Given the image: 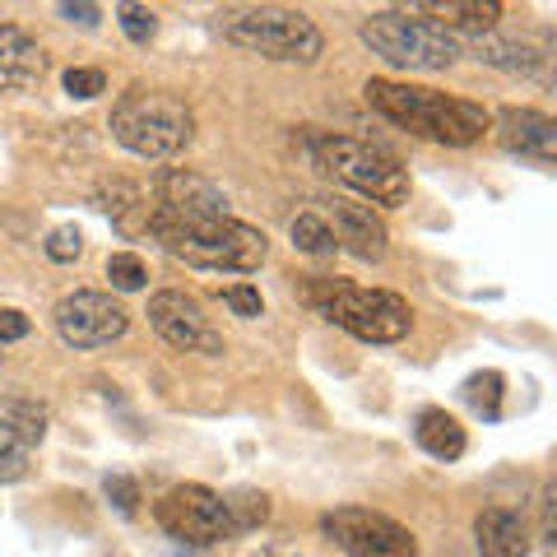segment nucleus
I'll use <instances>...</instances> for the list:
<instances>
[{
  "label": "nucleus",
  "mask_w": 557,
  "mask_h": 557,
  "mask_svg": "<svg viewBox=\"0 0 557 557\" xmlns=\"http://www.w3.org/2000/svg\"><path fill=\"white\" fill-rule=\"evenodd\" d=\"M61 84H65L70 98H98L102 89H108V75H102V70L75 65V70H65V75H61Z\"/></svg>",
  "instance_id": "29"
},
{
  "label": "nucleus",
  "mask_w": 557,
  "mask_h": 557,
  "mask_svg": "<svg viewBox=\"0 0 557 557\" xmlns=\"http://www.w3.org/2000/svg\"><path fill=\"white\" fill-rule=\"evenodd\" d=\"M413 437H418V446H423L432 460H460L465 446H469L460 418L446 413V409H423V413H418L413 418Z\"/></svg>",
  "instance_id": "19"
},
{
  "label": "nucleus",
  "mask_w": 557,
  "mask_h": 557,
  "mask_svg": "<svg viewBox=\"0 0 557 557\" xmlns=\"http://www.w3.org/2000/svg\"><path fill=\"white\" fill-rule=\"evenodd\" d=\"M321 219L330 223V233H335V242L348 256H358V260L386 256L391 233H386V223H381V214L372 205H358L348 196H330V200H321Z\"/></svg>",
  "instance_id": "14"
},
{
  "label": "nucleus",
  "mask_w": 557,
  "mask_h": 557,
  "mask_svg": "<svg viewBox=\"0 0 557 557\" xmlns=\"http://www.w3.org/2000/svg\"><path fill=\"white\" fill-rule=\"evenodd\" d=\"M33 330V321L24 317V311H14V307H0V344H20L24 335Z\"/></svg>",
  "instance_id": "32"
},
{
  "label": "nucleus",
  "mask_w": 557,
  "mask_h": 557,
  "mask_svg": "<svg viewBox=\"0 0 557 557\" xmlns=\"http://www.w3.org/2000/svg\"><path fill=\"white\" fill-rule=\"evenodd\" d=\"M474 544L483 557H530L534 530H530V520L511 507H483L474 516Z\"/></svg>",
  "instance_id": "16"
},
{
  "label": "nucleus",
  "mask_w": 557,
  "mask_h": 557,
  "mask_svg": "<svg viewBox=\"0 0 557 557\" xmlns=\"http://www.w3.org/2000/svg\"><path fill=\"white\" fill-rule=\"evenodd\" d=\"M42 75H47V57L38 38H28L20 24H0V94L28 89Z\"/></svg>",
  "instance_id": "17"
},
{
  "label": "nucleus",
  "mask_w": 557,
  "mask_h": 557,
  "mask_svg": "<svg viewBox=\"0 0 557 557\" xmlns=\"http://www.w3.org/2000/svg\"><path fill=\"white\" fill-rule=\"evenodd\" d=\"M321 534L348 557H418V539L399 520L368 507H335L321 516Z\"/></svg>",
  "instance_id": "9"
},
{
  "label": "nucleus",
  "mask_w": 557,
  "mask_h": 557,
  "mask_svg": "<svg viewBox=\"0 0 557 557\" xmlns=\"http://www.w3.org/2000/svg\"><path fill=\"white\" fill-rule=\"evenodd\" d=\"M460 395H465V405L474 413L497 418L502 413V395H507V376H502V372H474L460 386Z\"/></svg>",
  "instance_id": "23"
},
{
  "label": "nucleus",
  "mask_w": 557,
  "mask_h": 557,
  "mask_svg": "<svg viewBox=\"0 0 557 557\" xmlns=\"http://www.w3.org/2000/svg\"><path fill=\"white\" fill-rule=\"evenodd\" d=\"M223 38L265 61H298V65H311L325 51V33L317 28V20H307L302 10H288V5L242 10L223 24Z\"/></svg>",
  "instance_id": "6"
},
{
  "label": "nucleus",
  "mask_w": 557,
  "mask_h": 557,
  "mask_svg": "<svg viewBox=\"0 0 557 557\" xmlns=\"http://www.w3.org/2000/svg\"><path fill=\"white\" fill-rule=\"evenodd\" d=\"M0 418H5V423L20 432L24 446H38V442L47 437V409L38 405V399L14 395V399H5V405H0Z\"/></svg>",
  "instance_id": "21"
},
{
  "label": "nucleus",
  "mask_w": 557,
  "mask_h": 557,
  "mask_svg": "<svg viewBox=\"0 0 557 557\" xmlns=\"http://www.w3.org/2000/svg\"><path fill=\"white\" fill-rule=\"evenodd\" d=\"M102 487H108V502H112V507H116L121 516H135V511H139V483H135V479L112 474Z\"/></svg>",
  "instance_id": "30"
},
{
  "label": "nucleus",
  "mask_w": 557,
  "mask_h": 557,
  "mask_svg": "<svg viewBox=\"0 0 557 557\" xmlns=\"http://www.w3.org/2000/svg\"><path fill=\"white\" fill-rule=\"evenodd\" d=\"M395 10L437 24L446 33H465V38H483L502 24V0H395Z\"/></svg>",
  "instance_id": "15"
},
{
  "label": "nucleus",
  "mask_w": 557,
  "mask_h": 557,
  "mask_svg": "<svg viewBox=\"0 0 557 557\" xmlns=\"http://www.w3.org/2000/svg\"><path fill=\"white\" fill-rule=\"evenodd\" d=\"M358 38L395 70H450L460 61L456 33H446L428 20H413V14H399V10H381L372 20H362Z\"/></svg>",
  "instance_id": "7"
},
{
  "label": "nucleus",
  "mask_w": 557,
  "mask_h": 557,
  "mask_svg": "<svg viewBox=\"0 0 557 557\" xmlns=\"http://www.w3.org/2000/svg\"><path fill=\"white\" fill-rule=\"evenodd\" d=\"M51 321H57V335L70 344V348H102L126 335V307H121L112 293H98V288H75L65 293L51 311Z\"/></svg>",
  "instance_id": "10"
},
{
  "label": "nucleus",
  "mask_w": 557,
  "mask_h": 557,
  "mask_svg": "<svg viewBox=\"0 0 557 557\" xmlns=\"http://www.w3.org/2000/svg\"><path fill=\"white\" fill-rule=\"evenodd\" d=\"M307 302L330 325L348 330L362 344H399L413 330V307L391 288H362L348 278H307Z\"/></svg>",
  "instance_id": "5"
},
{
  "label": "nucleus",
  "mask_w": 557,
  "mask_h": 557,
  "mask_svg": "<svg viewBox=\"0 0 557 557\" xmlns=\"http://www.w3.org/2000/svg\"><path fill=\"white\" fill-rule=\"evenodd\" d=\"M116 24H121V33H126L135 47H149L153 38H159V20H153L139 0H121V5H116Z\"/></svg>",
  "instance_id": "24"
},
{
  "label": "nucleus",
  "mask_w": 557,
  "mask_h": 557,
  "mask_svg": "<svg viewBox=\"0 0 557 557\" xmlns=\"http://www.w3.org/2000/svg\"><path fill=\"white\" fill-rule=\"evenodd\" d=\"M487 131L497 135V145L516 153V159H530L539 168L557 163V121L548 112L534 108H502L497 116H487Z\"/></svg>",
  "instance_id": "13"
},
{
  "label": "nucleus",
  "mask_w": 557,
  "mask_h": 557,
  "mask_svg": "<svg viewBox=\"0 0 557 557\" xmlns=\"http://www.w3.org/2000/svg\"><path fill=\"white\" fill-rule=\"evenodd\" d=\"M219 298H223V307H228L233 317H242V321H256L260 311H265V302H260V293H256L251 284H233V288H223Z\"/></svg>",
  "instance_id": "28"
},
{
  "label": "nucleus",
  "mask_w": 557,
  "mask_h": 557,
  "mask_svg": "<svg viewBox=\"0 0 557 557\" xmlns=\"http://www.w3.org/2000/svg\"><path fill=\"white\" fill-rule=\"evenodd\" d=\"M368 108L376 116H386L391 126L409 131L418 139H432V145H479L487 131V112L469 98H450L442 89H423V84H399V79H368Z\"/></svg>",
  "instance_id": "1"
},
{
  "label": "nucleus",
  "mask_w": 557,
  "mask_h": 557,
  "mask_svg": "<svg viewBox=\"0 0 557 557\" xmlns=\"http://www.w3.org/2000/svg\"><path fill=\"white\" fill-rule=\"evenodd\" d=\"M108 278L116 293H139L149 284V265L135 251H116V256H108Z\"/></svg>",
  "instance_id": "26"
},
{
  "label": "nucleus",
  "mask_w": 557,
  "mask_h": 557,
  "mask_svg": "<svg viewBox=\"0 0 557 557\" xmlns=\"http://www.w3.org/2000/svg\"><path fill=\"white\" fill-rule=\"evenodd\" d=\"M149 325L159 330V339L182 348V354H205L214 358L223 354V335L214 330V321L205 317V307L182 288H163L149 298Z\"/></svg>",
  "instance_id": "11"
},
{
  "label": "nucleus",
  "mask_w": 557,
  "mask_h": 557,
  "mask_svg": "<svg viewBox=\"0 0 557 557\" xmlns=\"http://www.w3.org/2000/svg\"><path fill=\"white\" fill-rule=\"evenodd\" d=\"M149 237L190 270L219 274H251L265 265L270 237L233 214L219 219H149Z\"/></svg>",
  "instance_id": "2"
},
{
  "label": "nucleus",
  "mask_w": 557,
  "mask_h": 557,
  "mask_svg": "<svg viewBox=\"0 0 557 557\" xmlns=\"http://www.w3.org/2000/svg\"><path fill=\"white\" fill-rule=\"evenodd\" d=\"M28 474V446L20 442L5 418H0V483H20Z\"/></svg>",
  "instance_id": "25"
},
{
  "label": "nucleus",
  "mask_w": 557,
  "mask_h": 557,
  "mask_svg": "<svg viewBox=\"0 0 557 557\" xmlns=\"http://www.w3.org/2000/svg\"><path fill=\"white\" fill-rule=\"evenodd\" d=\"M42 251L57 260V265H70V260H79V256H84V233L75 228V223H61V228H51V233H47Z\"/></svg>",
  "instance_id": "27"
},
{
  "label": "nucleus",
  "mask_w": 557,
  "mask_h": 557,
  "mask_svg": "<svg viewBox=\"0 0 557 557\" xmlns=\"http://www.w3.org/2000/svg\"><path fill=\"white\" fill-rule=\"evenodd\" d=\"M469 51H474V61L507 70V75H539V70L548 65V47H539L530 38H497V33H483Z\"/></svg>",
  "instance_id": "18"
},
{
  "label": "nucleus",
  "mask_w": 557,
  "mask_h": 557,
  "mask_svg": "<svg viewBox=\"0 0 557 557\" xmlns=\"http://www.w3.org/2000/svg\"><path fill=\"white\" fill-rule=\"evenodd\" d=\"M223 511L233 520V534H251L270 520V497L256 487H237V493H223Z\"/></svg>",
  "instance_id": "20"
},
{
  "label": "nucleus",
  "mask_w": 557,
  "mask_h": 557,
  "mask_svg": "<svg viewBox=\"0 0 557 557\" xmlns=\"http://www.w3.org/2000/svg\"><path fill=\"white\" fill-rule=\"evenodd\" d=\"M293 247L307 251V256H335L339 242L330 233V223L321 219V209H302L298 219H293Z\"/></svg>",
  "instance_id": "22"
},
{
  "label": "nucleus",
  "mask_w": 557,
  "mask_h": 557,
  "mask_svg": "<svg viewBox=\"0 0 557 557\" xmlns=\"http://www.w3.org/2000/svg\"><path fill=\"white\" fill-rule=\"evenodd\" d=\"M153 516H159L163 534L186 548H214L223 539H237L228 511H223V493L205 483H177L172 493H163Z\"/></svg>",
  "instance_id": "8"
},
{
  "label": "nucleus",
  "mask_w": 557,
  "mask_h": 557,
  "mask_svg": "<svg viewBox=\"0 0 557 557\" xmlns=\"http://www.w3.org/2000/svg\"><path fill=\"white\" fill-rule=\"evenodd\" d=\"M307 159L325 172L330 182H339L348 190H358L372 205H405L409 200V172L405 163L386 153L372 139L354 135H330V131H307Z\"/></svg>",
  "instance_id": "4"
},
{
  "label": "nucleus",
  "mask_w": 557,
  "mask_h": 557,
  "mask_svg": "<svg viewBox=\"0 0 557 557\" xmlns=\"http://www.w3.org/2000/svg\"><path fill=\"white\" fill-rule=\"evenodd\" d=\"M219 214H228V196L200 172L168 168L149 186V219H219Z\"/></svg>",
  "instance_id": "12"
},
{
  "label": "nucleus",
  "mask_w": 557,
  "mask_h": 557,
  "mask_svg": "<svg viewBox=\"0 0 557 557\" xmlns=\"http://www.w3.org/2000/svg\"><path fill=\"white\" fill-rule=\"evenodd\" d=\"M61 20L65 24H79V28H98L102 24V5L98 0H57Z\"/></svg>",
  "instance_id": "31"
},
{
  "label": "nucleus",
  "mask_w": 557,
  "mask_h": 557,
  "mask_svg": "<svg viewBox=\"0 0 557 557\" xmlns=\"http://www.w3.org/2000/svg\"><path fill=\"white\" fill-rule=\"evenodd\" d=\"M112 139L121 149H131L135 159H177V153L196 139V112L190 102L168 94V89H149V84H131L126 94L112 102Z\"/></svg>",
  "instance_id": "3"
}]
</instances>
